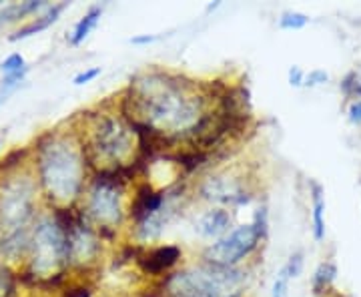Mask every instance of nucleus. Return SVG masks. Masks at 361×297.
<instances>
[{
	"mask_svg": "<svg viewBox=\"0 0 361 297\" xmlns=\"http://www.w3.org/2000/svg\"><path fill=\"white\" fill-rule=\"evenodd\" d=\"M199 193L211 203L229 207H243L251 203V195L243 189V185L229 175H211L201 183Z\"/></svg>",
	"mask_w": 361,
	"mask_h": 297,
	"instance_id": "9",
	"label": "nucleus"
},
{
	"mask_svg": "<svg viewBox=\"0 0 361 297\" xmlns=\"http://www.w3.org/2000/svg\"><path fill=\"white\" fill-rule=\"evenodd\" d=\"M348 115L353 125H361V101H353V103L349 104Z\"/></svg>",
	"mask_w": 361,
	"mask_h": 297,
	"instance_id": "29",
	"label": "nucleus"
},
{
	"mask_svg": "<svg viewBox=\"0 0 361 297\" xmlns=\"http://www.w3.org/2000/svg\"><path fill=\"white\" fill-rule=\"evenodd\" d=\"M337 277V265L334 263V261H323L322 265L315 269V273H313V281H311V285H313V293L315 296H322V293H325L329 287H331V284L336 281Z\"/></svg>",
	"mask_w": 361,
	"mask_h": 297,
	"instance_id": "17",
	"label": "nucleus"
},
{
	"mask_svg": "<svg viewBox=\"0 0 361 297\" xmlns=\"http://www.w3.org/2000/svg\"><path fill=\"white\" fill-rule=\"evenodd\" d=\"M30 275L35 281L47 279L66 263V235L54 215L40 217L35 223L30 239Z\"/></svg>",
	"mask_w": 361,
	"mask_h": 297,
	"instance_id": "7",
	"label": "nucleus"
},
{
	"mask_svg": "<svg viewBox=\"0 0 361 297\" xmlns=\"http://www.w3.org/2000/svg\"><path fill=\"white\" fill-rule=\"evenodd\" d=\"M0 71H2L4 77H6V75L25 73V71H28V66H26L25 56H23L20 52H13V54H8V56L0 63Z\"/></svg>",
	"mask_w": 361,
	"mask_h": 297,
	"instance_id": "20",
	"label": "nucleus"
},
{
	"mask_svg": "<svg viewBox=\"0 0 361 297\" xmlns=\"http://www.w3.org/2000/svg\"><path fill=\"white\" fill-rule=\"evenodd\" d=\"M101 66H89V68H85V71H80L75 75L73 78V83L77 85V87H82V85H87V83H92L97 77H101Z\"/></svg>",
	"mask_w": 361,
	"mask_h": 297,
	"instance_id": "24",
	"label": "nucleus"
},
{
	"mask_svg": "<svg viewBox=\"0 0 361 297\" xmlns=\"http://www.w3.org/2000/svg\"><path fill=\"white\" fill-rule=\"evenodd\" d=\"M101 16H103V6L92 4L89 11L78 18V23L75 25V28H73V32L68 35V42H71L73 47L82 44V42L90 37V32L99 26Z\"/></svg>",
	"mask_w": 361,
	"mask_h": 297,
	"instance_id": "15",
	"label": "nucleus"
},
{
	"mask_svg": "<svg viewBox=\"0 0 361 297\" xmlns=\"http://www.w3.org/2000/svg\"><path fill=\"white\" fill-rule=\"evenodd\" d=\"M63 297H92V287L85 284L71 285L63 291Z\"/></svg>",
	"mask_w": 361,
	"mask_h": 297,
	"instance_id": "26",
	"label": "nucleus"
},
{
	"mask_svg": "<svg viewBox=\"0 0 361 297\" xmlns=\"http://www.w3.org/2000/svg\"><path fill=\"white\" fill-rule=\"evenodd\" d=\"M307 25H310V16L297 13V11H287L279 18V28H283V30H301Z\"/></svg>",
	"mask_w": 361,
	"mask_h": 297,
	"instance_id": "19",
	"label": "nucleus"
},
{
	"mask_svg": "<svg viewBox=\"0 0 361 297\" xmlns=\"http://www.w3.org/2000/svg\"><path fill=\"white\" fill-rule=\"evenodd\" d=\"M37 211V183L26 175H13L0 185V251L14 259L30 247L28 227Z\"/></svg>",
	"mask_w": 361,
	"mask_h": 297,
	"instance_id": "3",
	"label": "nucleus"
},
{
	"mask_svg": "<svg viewBox=\"0 0 361 297\" xmlns=\"http://www.w3.org/2000/svg\"><path fill=\"white\" fill-rule=\"evenodd\" d=\"M161 39L159 35H137V37H133L129 40L130 44H135V47H145V44H153L157 40Z\"/></svg>",
	"mask_w": 361,
	"mask_h": 297,
	"instance_id": "28",
	"label": "nucleus"
},
{
	"mask_svg": "<svg viewBox=\"0 0 361 297\" xmlns=\"http://www.w3.org/2000/svg\"><path fill=\"white\" fill-rule=\"evenodd\" d=\"M261 237L253 223H243L233 227L225 237L209 243L203 251V261L223 267H237L257 249Z\"/></svg>",
	"mask_w": 361,
	"mask_h": 297,
	"instance_id": "8",
	"label": "nucleus"
},
{
	"mask_svg": "<svg viewBox=\"0 0 361 297\" xmlns=\"http://www.w3.org/2000/svg\"><path fill=\"white\" fill-rule=\"evenodd\" d=\"M137 171L133 165L111 169V171H99L97 177L90 183L89 195H87V209L85 215L89 221L97 223L99 235L111 237L116 225L123 223L125 209H123V193L125 185L133 181Z\"/></svg>",
	"mask_w": 361,
	"mask_h": 297,
	"instance_id": "6",
	"label": "nucleus"
},
{
	"mask_svg": "<svg viewBox=\"0 0 361 297\" xmlns=\"http://www.w3.org/2000/svg\"><path fill=\"white\" fill-rule=\"evenodd\" d=\"M253 227L257 229L261 241L267 239V233H269V213H267V207H259L255 211V217H253Z\"/></svg>",
	"mask_w": 361,
	"mask_h": 297,
	"instance_id": "21",
	"label": "nucleus"
},
{
	"mask_svg": "<svg viewBox=\"0 0 361 297\" xmlns=\"http://www.w3.org/2000/svg\"><path fill=\"white\" fill-rule=\"evenodd\" d=\"M311 221L315 241H322L325 237V197L322 185L317 183H311Z\"/></svg>",
	"mask_w": 361,
	"mask_h": 297,
	"instance_id": "16",
	"label": "nucleus"
},
{
	"mask_svg": "<svg viewBox=\"0 0 361 297\" xmlns=\"http://www.w3.org/2000/svg\"><path fill=\"white\" fill-rule=\"evenodd\" d=\"M203 85L165 71H147L129 80L121 113L129 125H142L171 141L189 139L211 111Z\"/></svg>",
	"mask_w": 361,
	"mask_h": 297,
	"instance_id": "1",
	"label": "nucleus"
},
{
	"mask_svg": "<svg viewBox=\"0 0 361 297\" xmlns=\"http://www.w3.org/2000/svg\"><path fill=\"white\" fill-rule=\"evenodd\" d=\"M66 8H68V2H61V4H52V6H47L44 8V13L37 14L35 18H30L26 25H23L18 30H14L13 35L8 37L11 42H16V40H23L28 39V37H32V35H39L42 30H47V28H51L59 18H61V14L65 13Z\"/></svg>",
	"mask_w": 361,
	"mask_h": 297,
	"instance_id": "13",
	"label": "nucleus"
},
{
	"mask_svg": "<svg viewBox=\"0 0 361 297\" xmlns=\"http://www.w3.org/2000/svg\"><path fill=\"white\" fill-rule=\"evenodd\" d=\"M165 201H167V189L157 191L151 183H142V185H139L135 199L130 203L129 217L135 223H141V221L149 219L151 215L159 213L161 207L165 205Z\"/></svg>",
	"mask_w": 361,
	"mask_h": 297,
	"instance_id": "11",
	"label": "nucleus"
},
{
	"mask_svg": "<svg viewBox=\"0 0 361 297\" xmlns=\"http://www.w3.org/2000/svg\"><path fill=\"white\" fill-rule=\"evenodd\" d=\"M287 78H289V85L291 87H303V83H305V71L301 66H291L289 73H287Z\"/></svg>",
	"mask_w": 361,
	"mask_h": 297,
	"instance_id": "27",
	"label": "nucleus"
},
{
	"mask_svg": "<svg viewBox=\"0 0 361 297\" xmlns=\"http://www.w3.org/2000/svg\"><path fill=\"white\" fill-rule=\"evenodd\" d=\"M303 272V253L297 251L291 257L287 259L283 267L277 272L275 279H273V287H271V297H287L289 291V284L297 279Z\"/></svg>",
	"mask_w": 361,
	"mask_h": 297,
	"instance_id": "14",
	"label": "nucleus"
},
{
	"mask_svg": "<svg viewBox=\"0 0 361 297\" xmlns=\"http://www.w3.org/2000/svg\"><path fill=\"white\" fill-rule=\"evenodd\" d=\"M341 89L348 97H355V101H361V80L355 73H349L348 77L343 78Z\"/></svg>",
	"mask_w": 361,
	"mask_h": 297,
	"instance_id": "22",
	"label": "nucleus"
},
{
	"mask_svg": "<svg viewBox=\"0 0 361 297\" xmlns=\"http://www.w3.org/2000/svg\"><path fill=\"white\" fill-rule=\"evenodd\" d=\"M329 80V75L323 71V68H313L310 73H305V83H303V87H322Z\"/></svg>",
	"mask_w": 361,
	"mask_h": 297,
	"instance_id": "23",
	"label": "nucleus"
},
{
	"mask_svg": "<svg viewBox=\"0 0 361 297\" xmlns=\"http://www.w3.org/2000/svg\"><path fill=\"white\" fill-rule=\"evenodd\" d=\"M26 153H28L26 149H16L13 153H8V155L4 157V161L0 163V169H2V171H11L13 167H18V165L25 161Z\"/></svg>",
	"mask_w": 361,
	"mask_h": 297,
	"instance_id": "25",
	"label": "nucleus"
},
{
	"mask_svg": "<svg viewBox=\"0 0 361 297\" xmlns=\"http://www.w3.org/2000/svg\"><path fill=\"white\" fill-rule=\"evenodd\" d=\"M183 257V251L179 246H159L151 251H142L137 265L141 267L145 275L161 277L163 273H169Z\"/></svg>",
	"mask_w": 361,
	"mask_h": 297,
	"instance_id": "10",
	"label": "nucleus"
},
{
	"mask_svg": "<svg viewBox=\"0 0 361 297\" xmlns=\"http://www.w3.org/2000/svg\"><path fill=\"white\" fill-rule=\"evenodd\" d=\"M26 73H28V71L2 77V80H0V104L6 103V101H8V97H11L16 89H20V85L25 83Z\"/></svg>",
	"mask_w": 361,
	"mask_h": 297,
	"instance_id": "18",
	"label": "nucleus"
},
{
	"mask_svg": "<svg viewBox=\"0 0 361 297\" xmlns=\"http://www.w3.org/2000/svg\"><path fill=\"white\" fill-rule=\"evenodd\" d=\"M247 273L201 261L167 275L161 284L165 297H241Z\"/></svg>",
	"mask_w": 361,
	"mask_h": 297,
	"instance_id": "5",
	"label": "nucleus"
},
{
	"mask_svg": "<svg viewBox=\"0 0 361 297\" xmlns=\"http://www.w3.org/2000/svg\"><path fill=\"white\" fill-rule=\"evenodd\" d=\"M135 133L130 125L116 115L99 113L89 121L85 139L80 141L82 155L89 165H97L101 171H111L129 165L135 153Z\"/></svg>",
	"mask_w": 361,
	"mask_h": 297,
	"instance_id": "4",
	"label": "nucleus"
},
{
	"mask_svg": "<svg viewBox=\"0 0 361 297\" xmlns=\"http://www.w3.org/2000/svg\"><path fill=\"white\" fill-rule=\"evenodd\" d=\"M0 149H2V139H0Z\"/></svg>",
	"mask_w": 361,
	"mask_h": 297,
	"instance_id": "30",
	"label": "nucleus"
},
{
	"mask_svg": "<svg viewBox=\"0 0 361 297\" xmlns=\"http://www.w3.org/2000/svg\"><path fill=\"white\" fill-rule=\"evenodd\" d=\"M233 217L231 213L225 209V207H213L205 211L199 221L195 223V229L197 233L203 237V239H213L217 241L221 237H225L227 233L231 231Z\"/></svg>",
	"mask_w": 361,
	"mask_h": 297,
	"instance_id": "12",
	"label": "nucleus"
},
{
	"mask_svg": "<svg viewBox=\"0 0 361 297\" xmlns=\"http://www.w3.org/2000/svg\"><path fill=\"white\" fill-rule=\"evenodd\" d=\"M87 161L80 141L68 133H47L37 147V175L44 195L59 207H71L85 187Z\"/></svg>",
	"mask_w": 361,
	"mask_h": 297,
	"instance_id": "2",
	"label": "nucleus"
}]
</instances>
